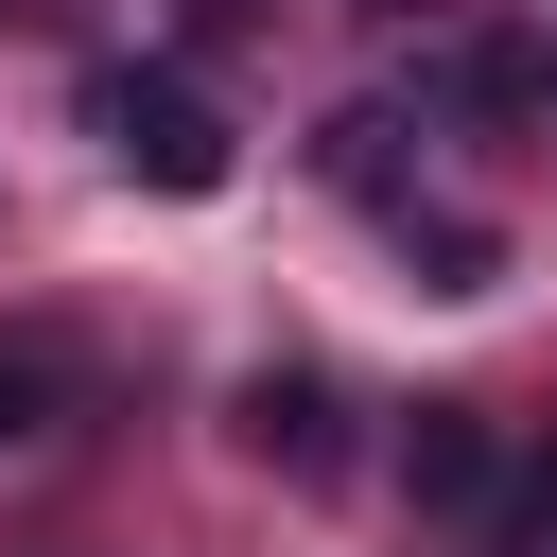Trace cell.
I'll list each match as a JSON object with an SVG mask.
<instances>
[{"label":"cell","instance_id":"6da1fadb","mask_svg":"<svg viewBox=\"0 0 557 557\" xmlns=\"http://www.w3.org/2000/svg\"><path fill=\"white\" fill-rule=\"evenodd\" d=\"M87 139H104V174H139V191H174V209H209V191L244 174V139H226V104H209L191 70H157V52H122V70H87Z\"/></svg>","mask_w":557,"mask_h":557},{"label":"cell","instance_id":"7a4b0ae2","mask_svg":"<svg viewBox=\"0 0 557 557\" xmlns=\"http://www.w3.org/2000/svg\"><path fill=\"white\" fill-rule=\"evenodd\" d=\"M226 453H244V470H278V487H348V383H331L313 348L244 366V383H226Z\"/></svg>","mask_w":557,"mask_h":557},{"label":"cell","instance_id":"3957f363","mask_svg":"<svg viewBox=\"0 0 557 557\" xmlns=\"http://www.w3.org/2000/svg\"><path fill=\"white\" fill-rule=\"evenodd\" d=\"M522 453H540V435H505L487 400H418V418H400V487H418V522H453V540H487V522L522 505Z\"/></svg>","mask_w":557,"mask_h":557},{"label":"cell","instance_id":"277c9868","mask_svg":"<svg viewBox=\"0 0 557 557\" xmlns=\"http://www.w3.org/2000/svg\"><path fill=\"white\" fill-rule=\"evenodd\" d=\"M87 400H104V366H87L70 331H35V313H17V331H0V453H52Z\"/></svg>","mask_w":557,"mask_h":557},{"label":"cell","instance_id":"5b68a950","mask_svg":"<svg viewBox=\"0 0 557 557\" xmlns=\"http://www.w3.org/2000/svg\"><path fill=\"white\" fill-rule=\"evenodd\" d=\"M470 557H557V435H540V453H522V505H505V522H487V540H470Z\"/></svg>","mask_w":557,"mask_h":557},{"label":"cell","instance_id":"8992f818","mask_svg":"<svg viewBox=\"0 0 557 557\" xmlns=\"http://www.w3.org/2000/svg\"><path fill=\"white\" fill-rule=\"evenodd\" d=\"M540 104H557V35H540Z\"/></svg>","mask_w":557,"mask_h":557}]
</instances>
